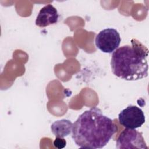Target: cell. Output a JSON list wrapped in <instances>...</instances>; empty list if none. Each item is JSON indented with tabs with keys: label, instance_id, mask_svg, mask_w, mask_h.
I'll use <instances>...</instances> for the list:
<instances>
[{
	"label": "cell",
	"instance_id": "cell-1",
	"mask_svg": "<svg viewBox=\"0 0 149 149\" xmlns=\"http://www.w3.org/2000/svg\"><path fill=\"white\" fill-rule=\"evenodd\" d=\"M113 120L104 115L97 107L82 113L73 124L72 137L81 148H102L116 133Z\"/></svg>",
	"mask_w": 149,
	"mask_h": 149
},
{
	"label": "cell",
	"instance_id": "cell-2",
	"mask_svg": "<svg viewBox=\"0 0 149 149\" xmlns=\"http://www.w3.org/2000/svg\"><path fill=\"white\" fill-rule=\"evenodd\" d=\"M148 48L133 38L131 45H125L113 52L111 66L118 77L127 81H135L148 76Z\"/></svg>",
	"mask_w": 149,
	"mask_h": 149
},
{
	"label": "cell",
	"instance_id": "cell-3",
	"mask_svg": "<svg viewBox=\"0 0 149 149\" xmlns=\"http://www.w3.org/2000/svg\"><path fill=\"white\" fill-rule=\"evenodd\" d=\"M121 38L119 33L115 29L107 28L100 31L96 36V47L104 53H111L120 45Z\"/></svg>",
	"mask_w": 149,
	"mask_h": 149
},
{
	"label": "cell",
	"instance_id": "cell-4",
	"mask_svg": "<svg viewBox=\"0 0 149 149\" xmlns=\"http://www.w3.org/2000/svg\"><path fill=\"white\" fill-rule=\"evenodd\" d=\"M118 149H147L142 133L134 129L126 128L119 134L116 143Z\"/></svg>",
	"mask_w": 149,
	"mask_h": 149
},
{
	"label": "cell",
	"instance_id": "cell-5",
	"mask_svg": "<svg viewBox=\"0 0 149 149\" xmlns=\"http://www.w3.org/2000/svg\"><path fill=\"white\" fill-rule=\"evenodd\" d=\"M120 124L125 128L137 129L142 126L146 121L142 109L135 105H129L119 113Z\"/></svg>",
	"mask_w": 149,
	"mask_h": 149
},
{
	"label": "cell",
	"instance_id": "cell-6",
	"mask_svg": "<svg viewBox=\"0 0 149 149\" xmlns=\"http://www.w3.org/2000/svg\"><path fill=\"white\" fill-rule=\"evenodd\" d=\"M59 14L56 9L52 5L48 4L42 8L36 20V25L40 27H45L58 22Z\"/></svg>",
	"mask_w": 149,
	"mask_h": 149
},
{
	"label": "cell",
	"instance_id": "cell-7",
	"mask_svg": "<svg viewBox=\"0 0 149 149\" xmlns=\"http://www.w3.org/2000/svg\"><path fill=\"white\" fill-rule=\"evenodd\" d=\"M73 124L70 120L68 119L58 120L52 123L51 130L55 137L64 138L72 132Z\"/></svg>",
	"mask_w": 149,
	"mask_h": 149
},
{
	"label": "cell",
	"instance_id": "cell-8",
	"mask_svg": "<svg viewBox=\"0 0 149 149\" xmlns=\"http://www.w3.org/2000/svg\"><path fill=\"white\" fill-rule=\"evenodd\" d=\"M54 146L59 149H61L64 148L66 145V141L64 138L62 137H56L53 143Z\"/></svg>",
	"mask_w": 149,
	"mask_h": 149
}]
</instances>
